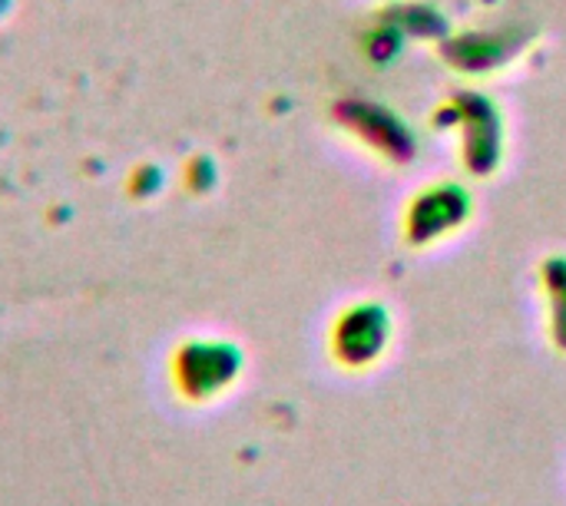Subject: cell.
Returning <instances> with one entry per match:
<instances>
[{
    "instance_id": "6da1fadb",
    "label": "cell",
    "mask_w": 566,
    "mask_h": 506,
    "mask_svg": "<svg viewBox=\"0 0 566 506\" xmlns=\"http://www.w3.org/2000/svg\"><path fill=\"white\" fill-rule=\"evenodd\" d=\"M388 341V318L385 312L365 308V312H352L348 318H342L338 325V358L352 368H361L368 361H375L385 351Z\"/></svg>"
}]
</instances>
